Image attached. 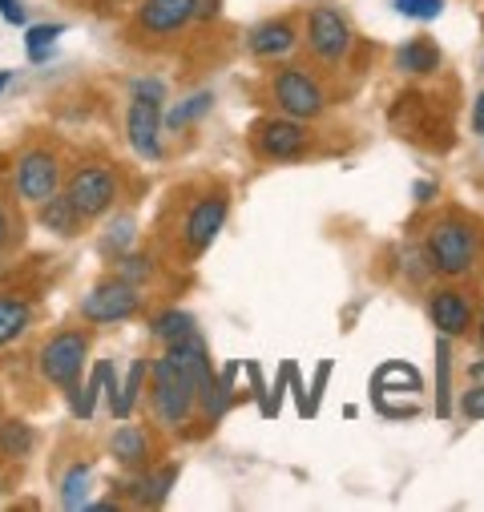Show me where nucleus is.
Segmentation results:
<instances>
[{
	"label": "nucleus",
	"mask_w": 484,
	"mask_h": 512,
	"mask_svg": "<svg viewBox=\"0 0 484 512\" xmlns=\"http://www.w3.org/2000/svg\"><path fill=\"white\" fill-rule=\"evenodd\" d=\"M424 388V379H420V371L412 367V363H400V359H392V363H384L376 375H372V396L376 400H384V396H392V392H408V396H416Z\"/></svg>",
	"instance_id": "dca6fc26"
},
{
	"label": "nucleus",
	"mask_w": 484,
	"mask_h": 512,
	"mask_svg": "<svg viewBox=\"0 0 484 512\" xmlns=\"http://www.w3.org/2000/svg\"><path fill=\"white\" fill-rule=\"evenodd\" d=\"M126 138L138 158H146V162L162 158V81L134 85V101L126 113Z\"/></svg>",
	"instance_id": "f03ea898"
},
{
	"label": "nucleus",
	"mask_w": 484,
	"mask_h": 512,
	"mask_svg": "<svg viewBox=\"0 0 484 512\" xmlns=\"http://www.w3.org/2000/svg\"><path fill=\"white\" fill-rule=\"evenodd\" d=\"M468 379H472V383H484V359H480V363H472V367H468Z\"/></svg>",
	"instance_id": "e433bc0d"
},
{
	"label": "nucleus",
	"mask_w": 484,
	"mask_h": 512,
	"mask_svg": "<svg viewBox=\"0 0 484 512\" xmlns=\"http://www.w3.org/2000/svg\"><path fill=\"white\" fill-rule=\"evenodd\" d=\"M109 452H113V460H117L121 468H142V464L150 460V436H146V428L121 424V428L113 432V440H109Z\"/></svg>",
	"instance_id": "f3484780"
},
{
	"label": "nucleus",
	"mask_w": 484,
	"mask_h": 512,
	"mask_svg": "<svg viewBox=\"0 0 484 512\" xmlns=\"http://www.w3.org/2000/svg\"><path fill=\"white\" fill-rule=\"evenodd\" d=\"M65 33V25H33L29 33H25V49H29V61H45L49 57V49H53V41Z\"/></svg>",
	"instance_id": "a878e982"
},
{
	"label": "nucleus",
	"mask_w": 484,
	"mask_h": 512,
	"mask_svg": "<svg viewBox=\"0 0 484 512\" xmlns=\"http://www.w3.org/2000/svg\"><path fill=\"white\" fill-rule=\"evenodd\" d=\"M472 130L484 138V93L476 97V109H472Z\"/></svg>",
	"instance_id": "72a5a7b5"
},
{
	"label": "nucleus",
	"mask_w": 484,
	"mask_h": 512,
	"mask_svg": "<svg viewBox=\"0 0 484 512\" xmlns=\"http://www.w3.org/2000/svg\"><path fill=\"white\" fill-rule=\"evenodd\" d=\"M37 444L33 428L25 420H9V424H0V452L5 456H29Z\"/></svg>",
	"instance_id": "393cba45"
},
{
	"label": "nucleus",
	"mask_w": 484,
	"mask_h": 512,
	"mask_svg": "<svg viewBox=\"0 0 484 512\" xmlns=\"http://www.w3.org/2000/svg\"><path fill=\"white\" fill-rule=\"evenodd\" d=\"M33 323V307L21 295H0V347L17 343Z\"/></svg>",
	"instance_id": "a211bd4d"
},
{
	"label": "nucleus",
	"mask_w": 484,
	"mask_h": 512,
	"mask_svg": "<svg viewBox=\"0 0 484 512\" xmlns=\"http://www.w3.org/2000/svg\"><path fill=\"white\" fill-rule=\"evenodd\" d=\"M194 331V315H186V311H162L154 323H150V335L158 339V343H178V339H186Z\"/></svg>",
	"instance_id": "5701e85b"
},
{
	"label": "nucleus",
	"mask_w": 484,
	"mask_h": 512,
	"mask_svg": "<svg viewBox=\"0 0 484 512\" xmlns=\"http://www.w3.org/2000/svg\"><path fill=\"white\" fill-rule=\"evenodd\" d=\"M275 105L287 113V117H299V121H315L323 109H327V93L319 85V77H311L307 69L299 65H287L275 73Z\"/></svg>",
	"instance_id": "39448f33"
},
{
	"label": "nucleus",
	"mask_w": 484,
	"mask_h": 512,
	"mask_svg": "<svg viewBox=\"0 0 484 512\" xmlns=\"http://www.w3.org/2000/svg\"><path fill=\"white\" fill-rule=\"evenodd\" d=\"M146 375H150L146 359H134L130 371H126V383H121L117 396H113V404H109L113 420H130V416H134V404L142 400V383H146Z\"/></svg>",
	"instance_id": "aec40b11"
},
{
	"label": "nucleus",
	"mask_w": 484,
	"mask_h": 512,
	"mask_svg": "<svg viewBox=\"0 0 484 512\" xmlns=\"http://www.w3.org/2000/svg\"><path fill=\"white\" fill-rule=\"evenodd\" d=\"M61 186V166H57V154L49 150H29L17 158V190L25 202L41 206L45 198H53Z\"/></svg>",
	"instance_id": "9b49d317"
},
{
	"label": "nucleus",
	"mask_w": 484,
	"mask_h": 512,
	"mask_svg": "<svg viewBox=\"0 0 484 512\" xmlns=\"http://www.w3.org/2000/svg\"><path fill=\"white\" fill-rule=\"evenodd\" d=\"M9 230H13V226H9V214H5V206H0V246L9 242Z\"/></svg>",
	"instance_id": "c9c22d12"
},
{
	"label": "nucleus",
	"mask_w": 484,
	"mask_h": 512,
	"mask_svg": "<svg viewBox=\"0 0 484 512\" xmlns=\"http://www.w3.org/2000/svg\"><path fill=\"white\" fill-rule=\"evenodd\" d=\"M150 379H154V412L166 428H182L190 424L194 408H198V388H194V379L170 359H154L150 363Z\"/></svg>",
	"instance_id": "f257e3e1"
},
{
	"label": "nucleus",
	"mask_w": 484,
	"mask_h": 512,
	"mask_svg": "<svg viewBox=\"0 0 484 512\" xmlns=\"http://www.w3.org/2000/svg\"><path fill=\"white\" fill-rule=\"evenodd\" d=\"M198 13V0H146L138 9V29L150 37H174Z\"/></svg>",
	"instance_id": "ddd939ff"
},
{
	"label": "nucleus",
	"mask_w": 484,
	"mask_h": 512,
	"mask_svg": "<svg viewBox=\"0 0 484 512\" xmlns=\"http://www.w3.org/2000/svg\"><path fill=\"white\" fill-rule=\"evenodd\" d=\"M178 480V468L174 464H166V468H158V472H146L142 480H134L130 488H134V500L138 504H162L166 496H170V484Z\"/></svg>",
	"instance_id": "412c9836"
},
{
	"label": "nucleus",
	"mask_w": 484,
	"mask_h": 512,
	"mask_svg": "<svg viewBox=\"0 0 484 512\" xmlns=\"http://www.w3.org/2000/svg\"><path fill=\"white\" fill-rule=\"evenodd\" d=\"M142 307V295H138V283L130 279H105L97 283L85 299H81V319L85 323H126L134 319Z\"/></svg>",
	"instance_id": "423d86ee"
},
{
	"label": "nucleus",
	"mask_w": 484,
	"mask_h": 512,
	"mask_svg": "<svg viewBox=\"0 0 484 512\" xmlns=\"http://www.w3.org/2000/svg\"><path fill=\"white\" fill-rule=\"evenodd\" d=\"M89 480H93V464L89 460L85 464H73L65 472V480H61V504L65 508H81L85 496H89Z\"/></svg>",
	"instance_id": "b1692460"
},
{
	"label": "nucleus",
	"mask_w": 484,
	"mask_h": 512,
	"mask_svg": "<svg viewBox=\"0 0 484 512\" xmlns=\"http://www.w3.org/2000/svg\"><path fill=\"white\" fill-rule=\"evenodd\" d=\"M436 363H440V412H448L444 396H448V343L436 347Z\"/></svg>",
	"instance_id": "2f4dec72"
},
{
	"label": "nucleus",
	"mask_w": 484,
	"mask_h": 512,
	"mask_svg": "<svg viewBox=\"0 0 484 512\" xmlns=\"http://www.w3.org/2000/svg\"><path fill=\"white\" fill-rule=\"evenodd\" d=\"M396 65L412 77H424V73H436L440 69V49L428 41V37H412L408 45H400L396 53Z\"/></svg>",
	"instance_id": "6ab92c4d"
},
{
	"label": "nucleus",
	"mask_w": 484,
	"mask_h": 512,
	"mask_svg": "<svg viewBox=\"0 0 484 512\" xmlns=\"http://www.w3.org/2000/svg\"><path fill=\"white\" fill-rule=\"evenodd\" d=\"M327 379H331V359H323V363L315 367V383H311V396H307V416H315V412H319V400H323Z\"/></svg>",
	"instance_id": "c756f323"
},
{
	"label": "nucleus",
	"mask_w": 484,
	"mask_h": 512,
	"mask_svg": "<svg viewBox=\"0 0 484 512\" xmlns=\"http://www.w3.org/2000/svg\"><path fill=\"white\" fill-rule=\"evenodd\" d=\"M295 45H299V29H295L287 17L263 21V25H255V29H251V37H247L251 57H259V61H283Z\"/></svg>",
	"instance_id": "4468645a"
},
{
	"label": "nucleus",
	"mask_w": 484,
	"mask_h": 512,
	"mask_svg": "<svg viewBox=\"0 0 484 512\" xmlns=\"http://www.w3.org/2000/svg\"><path fill=\"white\" fill-rule=\"evenodd\" d=\"M0 17H5L9 25H25V9H21V0H0Z\"/></svg>",
	"instance_id": "473e14b6"
},
{
	"label": "nucleus",
	"mask_w": 484,
	"mask_h": 512,
	"mask_svg": "<svg viewBox=\"0 0 484 512\" xmlns=\"http://www.w3.org/2000/svg\"><path fill=\"white\" fill-rule=\"evenodd\" d=\"M226 214H230V198L222 190H214V194H206V198H198L190 206V214L182 222V242H186V250L194 254V259L210 250V242L226 226Z\"/></svg>",
	"instance_id": "9d476101"
},
{
	"label": "nucleus",
	"mask_w": 484,
	"mask_h": 512,
	"mask_svg": "<svg viewBox=\"0 0 484 512\" xmlns=\"http://www.w3.org/2000/svg\"><path fill=\"white\" fill-rule=\"evenodd\" d=\"M37 222H41L45 230H53L57 238H73V234H81L85 214L73 206V198H69V194H53V198H45V202H41Z\"/></svg>",
	"instance_id": "2eb2a0df"
},
{
	"label": "nucleus",
	"mask_w": 484,
	"mask_h": 512,
	"mask_svg": "<svg viewBox=\"0 0 484 512\" xmlns=\"http://www.w3.org/2000/svg\"><path fill=\"white\" fill-rule=\"evenodd\" d=\"M210 105H214V93H210V89H202V93L186 97L178 109H170V113H166V130H174V134H178V130H186L190 121H198L202 113H210Z\"/></svg>",
	"instance_id": "4be33fe9"
},
{
	"label": "nucleus",
	"mask_w": 484,
	"mask_h": 512,
	"mask_svg": "<svg viewBox=\"0 0 484 512\" xmlns=\"http://www.w3.org/2000/svg\"><path fill=\"white\" fill-rule=\"evenodd\" d=\"M247 375H251V392H255V400H259V412L271 420V416H279V408H275V400L267 396V383H263V367L259 363H247Z\"/></svg>",
	"instance_id": "cd10ccee"
},
{
	"label": "nucleus",
	"mask_w": 484,
	"mask_h": 512,
	"mask_svg": "<svg viewBox=\"0 0 484 512\" xmlns=\"http://www.w3.org/2000/svg\"><path fill=\"white\" fill-rule=\"evenodd\" d=\"M460 412H464V420H484V383H472L460 396Z\"/></svg>",
	"instance_id": "c85d7f7f"
},
{
	"label": "nucleus",
	"mask_w": 484,
	"mask_h": 512,
	"mask_svg": "<svg viewBox=\"0 0 484 512\" xmlns=\"http://www.w3.org/2000/svg\"><path fill=\"white\" fill-rule=\"evenodd\" d=\"M480 347H484V315H480Z\"/></svg>",
	"instance_id": "58836bf2"
},
{
	"label": "nucleus",
	"mask_w": 484,
	"mask_h": 512,
	"mask_svg": "<svg viewBox=\"0 0 484 512\" xmlns=\"http://www.w3.org/2000/svg\"><path fill=\"white\" fill-rule=\"evenodd\" d=\"M351 45H355V37H351L347 17L335 5H315L307 17V49L323 65H339V61H347Z\"/></svg>",
	"instance_id": "0eeeda50"
},
{
	"label": "nucleus",
	"mask_w": 484,
	"mask_h": 512,
	"mask_svg": "<svg viewBox=\"0 0 484 512\" xmlns=\"http://www.w3.org/2000/svg\"><path fill=\"white\" fill-rule=\"evenodd\" d=\"M428 267L444 279H464L476 263V230H468L464 222L448 218V222H436L428 230Z\"/></svg>",
	"instance_id": "7ed1b4c3"
},
{
	"label": "nucleus",
	"mask_w": 484,
	"mask_h": 512,
	"mask_svg": "<svg viewBox=\"0 0 484 512\" xmlns=\"http://www.w3.org/2000/svg\"><path fill=\"white\" fill-rule=\"evenodd\" d=\"M117 190H121V186H117V174H113L109 166H81V170H73L69 182H65V194H69L73 206L85 214V222L109 214L113 202H117Z\"/></svg>",
	"instance_id": "6e6552de"
},
{
	"label": "nucleus",
	"mask_w": 484,
	"mask_h": 512,
	"mask_svg": "<svg viewBox=\"0 0 484 512\" xmlns=\"http://www.w3.org/2000/svg\"><path fill=\"white\" fill-rule=\"evenodd\" d=\"M307 150V125L299 117H267L255 125V154L267 162H295Z\"/></svg>",
	"instance_id": "1a4fd4ad"
},
{
	"label": "nucleus",
	"mask_w": 484,
	"mask_h": 512,
	"mask_svg": "<svg viewBox=\"0 0 484 512\" xmlns=\"http://www.w3.org/2000/svg\"><path fill=\"white\" fill-rule=\"evenodd\" d=\"M9 81H13V69H0V93L9 89Z\"/></svg>",
	"instance_id": "4c0bfd02"
},
{
	"label": "nucleus",
	"mask_w": 484,
	"mask_h": 512,
	"mask_svg": "<svg viewBox=\"0 0 484 512\" xmlns=\"http://www.w3.org/2000/svg\"><path fill=\"white\" fill-rule=\"evenodd\" d=\"M146 275H150V259H142V254H130V259L121 263V279L138 283V279H146Z\"/></svg>",
	"instance_id": "7c9ffc66"
},
{
	"label": "nucleus",
	"mask_w": 484,
	"mask_h": 512,
	"mask_svg": "<svg viewBox=\"0 0 484 512\" xmlns=\"http://www.w3.org/2000/svg\"><path fill=\"white\" fill-rule=\"evenodd\" d=\"M428 315H432V327L444 339H460L472 327V299L460 287H440L428 299Z\"/></svg>",
	"instance_id": "f8f14e48"
},
{
	"label": "nucleus",
	"mask_w": 484,
	"mask_h": 512,
	"mask_svg": "<svg viewBox=\"0 0 484 512\" xmlns=\"http://www.w3.org/2000/svg\"><path fill=\"white\" fill-rule=\"evenodd\" d=\"M396 13L408 21H436L444 13V0H396Z\"/></svg>",
	"instance_id": "bb28decb"
},
{
	"label": "nucleus",
	"mask_w": 484,
	"mask_h": 512,
	"mask_svg": "<svg viewBox=\"0 0 484 512\" xmlns=\"http://www.w3.org/2000/svg\"><path fill=\"white\" fill-rule=\"evenodd\" d=\"M85 355H89V335L69 327V331H57L49 335V343L41 347L37 355V367H41V379L53 383V388H73L81 379V367H85Z\"/></svg>",
	"instance_id": "20e7f679"
},
{
	"label": "nucleus",
	"mask_w": 484,
	"mask_h": 512,
	"mask_svg": "<svg viewBox=\"0 0 484 512\" xmlns=\"http://www.w3.org/2000/svg\"><path fill=\"white\" fill-rule=\"evenodd\" d=\"M436 194V182H416V202H432Z\"/></svg>",
	"instance_id": "f704fd0d"
}]
</instances>
